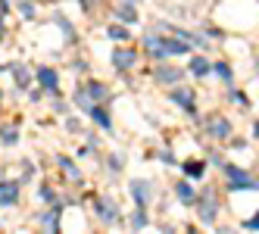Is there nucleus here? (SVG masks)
<instances>
[{"instance_id":"f257e3e1","label":"nucleus","mask_w":259,"mask_h":234,"mask_svg":"<svg viewBox=\"0 0 259 234\" xmlns=\"http://www.w3.org/2000/svg\"><path fill=\"white\" fill-rule=\"evenodd\" d=\"M144 47L150 57L165 60V57H181V53H191V44L181 41V38H159V34H147Z\"/></svg>"},{"instance_id":"f03ea898","label":"nucleus","mask_w":259,"mask_h":234,"mask_svg":"<svg viewBox=\"0 0 259 234\" xmlns=\"http://www.w3.org/2000/svg\"><path fill=\"white\" fill-rule=\"evenodd\" d=\"M222 172H225V178H228V191H256L259 188L244 169H237L231 163H222Z\"/></svg>"},{"instance_id":"7ed1b4c3","label":"nucleus","mask_w":259,"mask_h":234,"mask_svg":"<svg viewBox=\"0 0 259 234\" xmlns=\"http://www.w3.org/2000/svg\"><path fill=\"white\" fill-rule=\"evenodd\" d=\"M172 100L181 106L184 113H191V116L197 113V103H194L197 97H194V91H191V87H178V84H175V91H172Z\"/></svg>"},{"instance_id":"20e7f679","label":"nucleus","mask_w":259,"mask_h":234,"mask_svg":"<svg viewBox=\"0 0 259 234\" xmlns=\"http://www.w3.org/2000/svg\"><path fill=\"white\" fill-rule=\"evenodd\" d=\"M197 200H200V222L212 225V222H215V212H219V203L212 200V194L206 191L203 197H197Z\"/></svg>"},{"instance_id":"39448f33","label":"nucleus","mask_w":259,"mask_h":234,"mask_svg":"<svg viewBox=\"0 0 259 234\" xmlns=\"http://www.w3.org/2000/svg\"><path fill=\"white\" fill-rule=\"evenodd\" d=\"M132 197H135V203L141 206V209H147V203H150V197H153V188H150V181H132Z\"/></svg>"},{"instance_id":"423d86ee","label":"nucleus","mask_w":259,"mask_h":234,"mask_svg":"<svg viewBox=\"0 0 259 234\" xmlns=\"http://www.w3.org/2000/svg\"><path fill=\"white\" fill-rule=\"evenodd\" d=\"M94 209H97V215H100L103 222H116L119 219V206L109 200V197H100V200L94 203Z\"/></svg>"},{"instance_id":"0eeeda50","label":"nucleus","mask_w":259,"mask_h":234,"mask_svg":"<svg viewBox=\"0 0 259 234\" xmlns=\"http://www.w3.org/2000/svg\"><path fill=\"white\" fill-rule=\"evenodd\" d=\"M153 78H156L159 84H178V81L184 78V72H181V69H172V66H159V69L153 72Z\"/></svg>"},{"instance_id":"6e6552de","label":"nucleus","mask_w":259,"mask_h":234,"mask_svg":"<svg viewBox=\"0 0 259 234\" xmlns=\"http://www.w3.org/2000/svg\"><path fill=\"white\" fill-rule=\"evenodd\" d=\"M19 200V181H0V206H13Z\"/></svg>"},{"instance_id":"1a4fd4ad","label":"nucleus","mask_w":259,"mask_h":234,"mask_svg":"<svg viewBox=\"0 0 259 234\" xmlns=\"http://www.w3.org/2000/svg\"><path fill=\"white\" fill-rule=\"evenodd\" d=\"M135 60H138V53H135V50H125V47L113 53V66H116V69H132Z\"/></svg>"},{"instance_id":"9d476101","label":"nucleus","mask_w":259,"mask_h":234,"mask_svg":"<svg viewBox=\"0 0 259 234\" xmlns=\"http://www.w3.org/2000/svg\"><path fill=\"white\" fill-rule=\"evenodd\" d=\"M38 81L47 87V91H57V87H60V75H57V72H53V69H38Z\"/></svg>"},{"instance_id":"9b49d317","label":"nucleus","mask_w":259,"mask_h":234,"mask_svg":"<svg viewBox=\"0 0 259 234\" xmlns=\"http://www.w3.org/2000/svg\"><path fill=\"white\" fill-rule=\"evenodd\" d=\"M60 212H63V206H60V203H53V209L41 219V225H44L47 231H60Z\"/></svg>"},{"instance_id":"f8f14e48","label":"nucleus","mask_w":259,"mask_h":234,"mask_svg":"<svg viewBox=\"0 0 259 234\" xmlns=\"http://www.w3.org/2000/svg\"><path fill=\"white\" fill-rule=\"evenodd\" d=\"M88 113H91V116H94V122L100 125V128H103V131H109V128H113V122H109V113L103 110V106H97V103H94V106H91V110H88Z\"/></svg>"},{"instance_id":"ddd939ff","label":"nucleus","mask_w":259,"mask_h":234,"mask_svg":"<svg viewBox=\"0 0 259 234\" xmlns=\"http://www.w3.org/2000/svg\"><path fill=\"white\" fill-rule=\"evenodd\" d=\"M209 134H212V137H228V134H231V122H228V119H212Z\"/></svg>"},{"instance_id":"4468645a","label":"nucleus","mask_w":259,"mask_h":234,"mask_svg":"<svg viewBox=\"0 0 259 234\" xmlns=\"http://www.w3.org/2000/svg\"><path fill=\"white\" fill-rule=\"evenodd\" d=\"M116 16H119L122 22H138V10H135V4H132V0H125V4L116 10Z\"/></svg>"},{"instance_id":"2eb2a0df","label":"nucleus","mask_w":259,"mask_h":234,"mask_svg":"<svg viewBox=\"0 0 259 234\" xmlns=\"http://www.w3.org/2000/svg\"><path fill=\"white\" fill-rule=\"evenodd\" d=\"M84 87H88V94H91V100H100V103H103V100L109 97V91H106V87H103L100 81H88Z\"/></svg>"},{"instance_id":"dca6fc26","label":"nucleus","mask_w":259,"mask_h":234,"mask_svg":"<svg viewBox=\"0 0 259 234\" xmlns=\"http://www.w3.org/2000/svg\"><path fill=\"white\" fill-rule=\"evenodd\" d=\"M175 194L181 197V203H197V194L191 191L188 181H178V184H175Z\"/></svg>"},{"instance_id":"f3484780","label":"nucleus","mask_w":259,"mask_h":234,"mask_svg":"<svg viewBox=\"0 0 259 234\" xmlns=\"http://www.w3.org/2000/svg\"><path fill=\"white\" fill-rule=\"evenodd\" d=\"M203 172H206V166L197 163V159H188V163H184V175L188 178H203Z\"/></svg>"},{"instance_id":"a211bd4d","label":"nucleus","mask_w":259,"mask_h":234,"mask_svg":"<svg viewBox=\"0 0 259 234\" xmlns=\"http://www.w3.org/2000/svg\"><path fill=\"white\" fill-rule=\"evenodd\" d=\"M10 69L16 72V84H19V87H28L31 84V72L25 66H10Z\"/></svg>"},{"instance_id":"6ab92c4d","label":"nucleus","mask_w":259,"mask_h":234,"mask_svg":"<svg viewBox=\"0 0 259 234\" xmlns=\"http://www.w3.org/2000/svg\"><path fill=\"white\" fill-rule=\"evenodd\" d=\"M209 69H212V66H209L206 60H203V57H194V60H191V72H194L197 78H200V75H206Z\"/></svg>"},{"instance_id":"aec40b11","label":"nucleus","mask_w":259,"mask_h":234,"mask_svg":"<svg viewBox=\"0 0 259 234\" xmlns=\"http://www.w3.org/2000/svg\"><path fill=\"white\" fill-rule=\"evenodd\" d=\"M132 228H135V231H144V228H147V212H144L141 206H138V212L132 215Z\"/></svg>"},{"instance_id":"412c9836","label":"nucleus","mask_w":259,"mask_h":234,"mask_svg":"<svg viewBox=\"0 0 259 234\" xmlns=\"http://www.w3.org/2000/svg\"><path fill=\"white\" fill-rule=\"evenodd\" d=\"M60 166H63V169L69 172V178H75V181H78V169L72 166V159H69V156H60Z\"/></svg>"},{"instance_id":"4be33fe9","label":"nucleus","mask_w":259,"mask_h":234,"mask_svg":"<svg viewBox=\"0 0 259 234\" xmlns=\"http://www.w3.org/2000/svg\"><path fill=\"white\" fill-rule=\"evenodd\" d=\"M109 38H113V41H128V28L113 25V28H109Z\"/></svg>"},{"instance_id":"5701e85b","label":"nucleus","mask_w":259,"mask_h":234,"mask_svg":"<svg viewBox=\"0 0 259 234\" xmlns=\"http://www.w3.org/2000/svg\"><path fill=\"white\" fill-rule=\"evenodd\" d=\"M38 197H41L44 203H57V194H53V188H47V184H44V188L38 191Z\"/></svg>"},{"instance_id":"b1692460","label":"nucleus","mask_w":259,"mask_h":234,"mask_svg":"<svg viewBox=\"0 0 259 234\" xmlns=\"http://www.w3.org/2000/svg\"><path fill=\"white\" fill-rule=\"evenodd\" d=\"M0 137H4V144H16V141H19V131H16V128H4Z\"/></svg>"},{"instance_id":"393cba45","label":"nucleus","mask_w":259,"mask_h":234,"mask_svg":"<svg viewBox=\"0 0 259 234\" xmlns=\"http://www.w3.org/2000/svg\"><path fill=\"white\" fill-rule=\"evenodd\" d=\"M215 72H219V78L231 81V66H228V63H215Z\"/></svg>"},{"instance_id":"a878e982","label":"nucleus","mask_w":259,"mask_h":234,"mask_svg":"<svg viewBox=\"0 0 259 234\" xmlns=\"http://www.w3.org/2000/svg\"><path fill=\"white\" fill-rule=\"evenodd\" d=\"M19 13L25 16V19H31V16H34V4H28V0H22V4H19Z\"/></svg>"},{"instance_id":"bb28decb","label":"nucleus","mask_w":259,"mask_h":234,"mask_svg":"<svg viewBox=\"0 0 259 234\" xmlns=\"http://www.w3.org/2000/svg\"><path fill=\"white\" fill-rule=\"evenodd\" d=\"M244 228H247V231H259V212L253 215V219H247V222H244Z\"/></svg>"},{"instance_id":"cd10ccee","label":"nucleus","mask_w":259,"mask_h":234,"mask_svg":"<svg viewBox=\"0 0 259 234\" xmlns=\"http://www.w3.org/2000/svg\"><path fill=\"white\" fill-rule=\"evenodd\" d=\"M97 4H100V0H81V7H84V10H94Z\"/></svg>"},{"instance_id":"c85d7f7f","label":"nucleus","mask_w":259,"mask_h":234,"mask_svg":"<svg viewBox=\"0 0 259 234\" xmlns=\"http://www.w3.org/2000/svg\"><path fill=\"white\" fill-rule=\"evenodd\" d=\"M7 13V0H0V16H4Z\"/></svg>"},{"instance_id":"c756f323","label":"nucleus","mask_w":259,"mask_h":234,"mask_svg":"<svg viewBox=\"0 0 259 234\" xmlns=\"http://www.w3.org/2000/svg\"><path fill=\"white\" fill-rule=\"evenodd\" d=\"M0 41H4V19H0Z\"/></svg>"},{"instance_id":"7c9ffc66","label":"nucleus","mask_w":259,"mask_h":234,"mask_svg":"<svg viewBox=\"0 0 259 234\" xmlns=\"http://www.w3.org/2000/svg\"><path fill=\"white\" fill-rule=\"evenodd\" d=\"M253 134H256V137H259V122H256V125H253Z\"/></svg>"},{"instance_id":"2f4dec72","label":"nucleus","mask_w":259,"mask_h":234,"mask_svg":"<svg viewBox=\"0 0 259 234\" xmlns=\"http://www.w3.org/2000/svg\"><path fill=\"white\" fill-rule=\"evenodd\" d=\"M132 4H138V0H132Z\"/></svg>"},{"instance_id":"473e14b6","label":"nucleus","mask_w":259,"mask_h":234,"mask_svg":"<svg viewBox=\"0 0 259 234\" xmlns=\"http://www.w3.org/2000/svg\"><path fill=\"white\" fill-rule=\"evenodd\" d=\"M0 100H4V97H0Z\"/></svg>"}]
</instances>
